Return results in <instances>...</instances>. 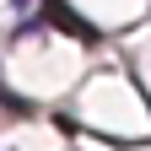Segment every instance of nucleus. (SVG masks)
I'll list each match as a JSON object with an SVG mask.
<instances>
[{"label":"nucleus","instance_id":"nucleus-1","mask_svg":"<svg viewBox=\"0 0 151 151\" xmlns=\"http://www.w3.org/2000/svg\"><path fill=\"white\" fill-rule=\"evenodd\" d=\"M49 16H54V22H60L65 32H76V38H81V43H97V32H92V27H86V22H81V16H76V11H65L60 0H49Z\"/></svg>","mask_w":151,"mask_h":151},{"label":"nucleus","instance_id":"nucleus-2","mask_svg":"<svg viewBox=\"0 0 151 151\" xmlns=\"http://www.w3.org/2000/svg\"><path fill=\"white\" fill-rule=\"evenodd\" d=\"M11 6H16V11H22V6H32V0H11Z\"/></svg>","mask_w":151,"mask_h":151}]
</instances>
